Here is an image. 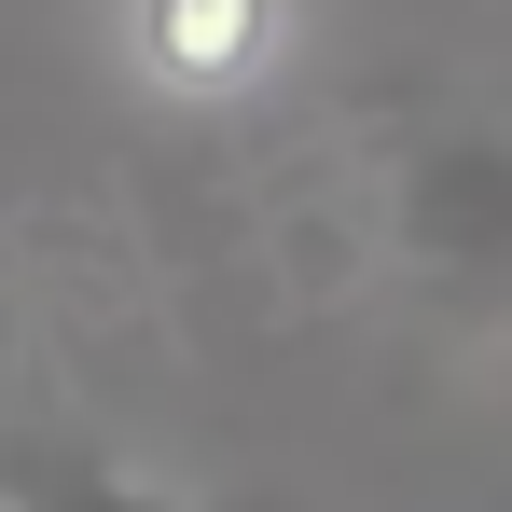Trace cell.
<instances>
[{"mask_svg": "<svg viewBox=\"0 0 512 512\" xmlns=\"http://www.w3.org/2000/svg\"><path fill=\"white\" fill-rule=\"evenodd\" d=\"M402 263L429 291L512 319V139H429L402 167Z\"/></svg>", "mask_w": 512, "mask_h": 512, "instance_id": "cell-1", "label": "cell"}, {"mask_svg": "<svg viewBox=\"0 0 512 512\" xmlns=\"http://www.w3.org/2000/svg\"><path fill=\"white\" fill-rule=\"evenodd\" d=\"M291 42V0H125V56L153 70L167 97H250Z\"/></svg>", "mask_w": 512, "mask_h": 512, "instance_id": "cell-2", "label": "cell"}, {"mask_svg": "<svg viewBox=\"0 0 512 512\" xmlns=\"http://www.w3.org/2000/svg\"><path fill=\"white\" fill-rule=\"evenodd\" d=\"M0 512H236V499L139 485L125 457H84V443H14V457H0Z\"/></svg>", "mask_w": 512, "mask_h": 512, "instance_id": "cell-3", "label": "cell"}]
</instances>
